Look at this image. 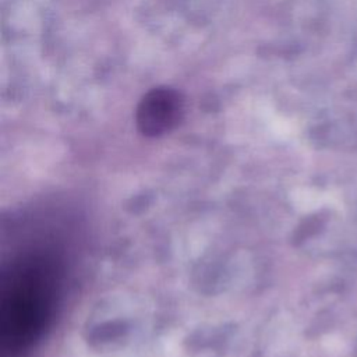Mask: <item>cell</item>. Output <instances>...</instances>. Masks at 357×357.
Instances as JSON below:
<instances>
[{
  "instance_id": "cell-2",
  "label": "cell",
  "mask_w": 357,
  "mask_h": 357,
  "mask_svg": "<svg viewBox=\"0 0 357 357\" xmlns=\"http://www.w3.org/2000/svg\"><path fill=\"white\" fill-rule=\"evenodd\" d=\"M184 113L183 95L170 86H158L146 92L138 103L135 121L145 137H159L173 130Z\"/></svg>"
},
{
  "instance_id": "cell-1",
  "label": "cell",
  "mask_w": 357,
  "mask_h": 357,
  "mask_svg": "<svg viewBox=\"0 0 357 357\" xmlns=\"http://www.w3.org/2000/svg\"><path fill=\"white\" fill-rule=\"evenodd\" d=\"M60 287L57 261L43 252L18 257L1 275L0 353L18 357L47 326Z\"/></svg>"
}]
</instances>
